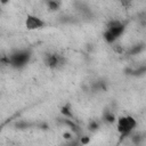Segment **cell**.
<instances>
[{
	"label": "cell",
	"instance_id": "1",
	"mask_svg": "<svg viewBox=\"0 0 146 146\" xmlns=\"http://www.w3.org/2000/svg\"><path fill=\"white\" fill-rule=\"evenodd\" d=\"M125 25L119 21V19H113L110 21V23L107 24L106 31L104 32V39L106 42L108 43H114L119 36H121V34L124 32Z\"/></svg>",
	"mask_w": 146,
	"mask_h": 146
},
{
	"label": "cell",
	"instance_id": "13",
	"mask_svg": "<svg viewBox=\"0 0 146 146\" xmlns=\"http://www.w3.org/2000/svg\"><path fill=\"white\" fill-rule=\"evenodd\" d=\"M120 2L124 8H130L132 5V0H120Z\"/></svg>",
	"mask_w": 146,
	"mask_h": 146
},
{
	"label": "cell",
	"instance_id": "12",
	"mask_svg": "<svg viewBox=\"0 0 146 146\" xmlns=\"http://www.w3.org/2000/svg\"><path fill=\"white\" fill-rule=\"evenodd\" d=\"M98 128H99V124H98V122H96V121H91V122L89 123V129H90V130L95 131V130H97Z\"/></svg>",
	"mask_w": 146,
	"mask_h": 146
},
{
	"label": "cell",
	"instance_id": "14",
	"mask_svg": "<svg viewBox=\"0 0 146 146\" xmlns=\"http://www.w3.org/2000/svg\"><path fill=\"white\" fill-rule=\"evenodd\" d=\"M114 50H115L116 52H119V54H122V52H123V48H122L121 46H114Z\"/></svg>",
	"mask_w": 146,
	"mask_h": 146
},
{
	"label": "cell",
	"instance_id": "17",
	"mask_svg": "<svg viewBox=\"0 0 146 146\" xmlns=\"http://www.w3.org/2000/svg\"><path fill=\"white\" fill-rule=\"evenodd\" d=\"M7 1H8V0H1V2H2V3H6Z\"/></svg>",
	"mask_w": 146,
	"mask_h": 146
},
{
	"label": "cell",
	"instance_id": "7",
	"mask_svg": "<svg viewBox=\"0 0 146 146\" xmlns=\"http://www.w3.org/2000/svg\"><path fill=\"white\" fill-rule=\"evenodd\" d=\"M144 49H145V46H144L143 43H139V44L132 46V48L129 50V54H130V55H138V54H140Z\"/></svg>",
	"mask_w": 146,
	"mask_h": 146
},
{
	"label": "cell",
	"instance_id": "3",
	"mask_svg": "<svg viewBox=\"0 0 146 146\" xmlns=\"http://www.w3.org/2000/svg\"><path fill=\"white\" fill-rule=\"evenodd\" d=\"M9 65L15 68H22L24 67L31 58V52L27 50H17L9 55Z\"/></svg>",
	"mask_w": 146,
	"mask_h": 146
},
{
	"label": "cell",
	"instance_id": "4",
	"mask_svg": "<svg viewBox=\"0 0 146 146\" xmlns=\"http://www.w3.org/2000/svg\"><path fill=\"white\" fill-rule=\"evenodd\" d=\"M44 63L48 67L50 68H58L64 64V57L60 56L59 54L56 52H51V54H47L44 57Z\"/></svg>",
	"mask_w": 146,
	"mask_h": 146
},
{
	"label": "cell",
	"instance_id": "8",
	"mask_svg": "<svg viewBox=\"0 0 146 146\" xmlns=\"http://www.w3.org/2000/svg\"><path fill=\"white\" fill-rule=\"evenodd\" d=\"M103 119H104V121H105V122H107V123H113V122H115V121H116L115 115H114L112 112H110V111L105 112V114H104Z\"/></svg>",
	"mask_w": 146,
	"mask_h": 146
},
{
	"label": "cell",
	"instance_id": "5",
	"mask_svg": "<svg viewBox=\"0 0 146 146\" xmlns=\"http://www.w3.org/2000/svg\"><path fill=\"white\" fill-rule=\"evenodd\" d=\"M25 26L27 30H39L44 26V22L34 15H27L25 21Z\"/></svg>",
	"mask_w": 146,
	"mask_h": 146
},
{
	"label": "cell",
	"instance_id": "10",
	"mask_svg": "<svg viewBox=\"0 0 146 146\" xmlns=\"http://www.w3.org/2000/svg\"><path fill=\"white\" fill-rule=\"evenodd\" d=\"M145 73H146V65L139 66V67H137L136 70H132V71H131V74H132V75H136V76L144 75Z\"/></svg>",
	"mask_w": 146,
	"mask_h": 146
},
{
	"label": "cell",
	"instance_id": "11",
	"mask_svg": "<svg viewBox=\"0 0 146 146\" xmlns=\"http://www.w3.org/2000/svg\"><path fill=\"white\" fill-rule=\"evenodd\" d=\"M60 113H62L65 117H73V114H72V112H71V110H70L68 106H63V107L60 108Z\"/></svg>",
	"mask_w": 146,
	"mask_h": 146
},
{
	"label": "cell",
	"instance_id": "15",
	"mask_svg": "<svg viewBox=\"0 0 146 146\" xmlns=\"http://www.w3.org/2000/svg\"><path fill=\"white\" fill-rule=\"evenodd\" d=\"M81 143H82V144H88V143H89V137H87V136L81 137Z\"/></svg>",
	"mask_w": 146,
	"mask_h": 146
},
{
	"label": "cell",
	"instance_id": "6",
	"mask_svg": "<svg viewBox=\"0 0 146 146\" xmlns=\"http://www.w3.org/2000/svg\"><path fill=\"white\" fill-rule=\"evenodd\" d=\"M47 7L50 11H57L60 7L59 0H47Z\"/></svg>",
	"mask_w": 146,
	"mask_h": 146
},
{
	"label": "cell",
	"instance_id": "2",
	"mask_svg": "<svg viewBox=\"0 0 146 146\" xmlns=\"http://www.w3.org/2000/svg\"><path fill=\"white\" fill-rule=\"evenodd\" d=\"M137 125V121L135 117H132L131 115H124L117 119L116 121V128L117 131L121 133L122 137L129 136L136 128Z\"/></svg>",
	"mask_w": 146,
	"mask_h": 146
},
{
	"label": "cell",
	"instance_id": "16",
	"mask_svg": "<svg viewBox=\"0 0 146 146\" xmlns=\"http://www.w3.org/2000/svg\"><path fill=\"white\" fill-rule=\"evenodd\" d=\"M63 137H64V138H65V139H70V138H71V137H72V135H71V133H70V132H65V133H64V135H63Z\"/></svg>",
	"mask_w": 146,
	"mask_h": 146
},
{
	"label": "cell",
	"instance_id": "9",
	"mask_svg": "<svg viewBox=\"0 0 146 146\" xmlns=\"http://www.w3.org/2000/svg\"><path fill=\"white\" fill-rule=\"evenodd\" d=\"M65 123H66L67 125H70V127H71V129L73 130V132H74V133H78V135H79V133L81 132V128H80L76 123H74L73 121H71L70 119L65 120Z\"/></svg>",
	"mask_w": 146,
	"mask_h": 146
}]
</instances>
